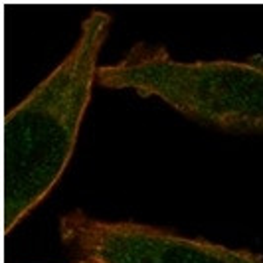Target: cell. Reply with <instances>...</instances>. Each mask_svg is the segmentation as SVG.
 <instances>
[{"mask_svg": "<svg viewBox=\"0 0 263 263\" xmlns=\"http://www.w3.org/2000/svg\"><path fill=\"white\" fill-rule=\"evenodd\" d=\"M111 16L91 12L66 60L4 117V230L53 188L73 155Z\"/></svg>", "mask_w": 263, "mask_h": 263, "instance_id": "1", "label": "cell"}, {"mask_svg": "<svg viewBox=\"0 0 263 263\" xmlns=\"http://www.w3.org/2000/svg\"><path fill=\"white\" fill-rule=\"evenodd\" d=\"M97 83L155 95L186 117L226 131H263V62H176L162 46L135 44L97 69Z\"/></svg>", "mask_w": 263, "mask_h": 263, "instance_id": "2", "label": "cell"}, {"mask_svg": "<svg viewBox=\"0 0 263 263\" xmlns=\"http://www.w3.org/2000/svg\"><path fill=\"white\" fill-rule=\"evenodd\" d=\"M67 248L95 263H263L259 255L232 250L171 230L133 222H103L81 210L60 220Z\"/></svg>", "mask_w": 263, "mask_h": 263, "instance_id": "3", "label": "cell"}, {"mask_svg": "<svg viewBox=\"0 0 263 263\" xmlns=\"http://www.w3.org/2000/svg\"><path fill=\"white\" fill-rule=\"evenodd\" d=\"M79 263H95V261H89V259H81Z\"/></svg>", "mask_w": 263, "mask_h": 263, "instance_id": "4", "label": "cell"}]
</instances>
